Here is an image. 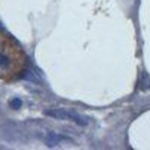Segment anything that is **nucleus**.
Wrapping results in <instances>:
<instances>
[{
	"mask_svg": "<svg viewBox=\"0 0 150 150\" xmlns=\"http://www.w3.org/2000/svg\"><path fill=\"white\" fill-rule=\"evenodd\" d=\"M21 105H23V102H21V99H18V98H14V99H11V101H9V107L12 110H20Z\"/></svg>",
	"mask_w": 150,
	"mask_h": 150,
	"instance_id": "7ed1b4c3",
	"label": "nucleus"
},
{
	"mask_svg": "<svg viewBox=\"0 0 150 150\" xmlns=\"http://www.w3.org/2000/svg\"><path fill=\"white\" fill-rule=\"evenodd\" d=\"M0 30H3V26H2V24H0Z\"/></svg>",
	"mask_w": 150,
	"mask_h": 150,
	"instance_id": "20e7f679",
	"label": "nucleus"
},
{
	"mask_svg": "<svg viewBox=\"0 0 150 150\" xmlns=\"http://www.w3.org/2000/svg\"><path fill=\"white\" fill-rule=\"evenodd\" d=\"M11 66H12L11 57H9L8 54H5V53H0V68H2L3 71H6V69H9Z\"/></svg>",
	"mask_w": 150,
	"mask_h": 150,
	"instance_id": "f03ea898",
	"label": "nucleus"
},
{
	"mask_svg": "<svg viewBox=\"0 0 150 150\" xmlns=\"http://www.w3.org/2000/svg\"><path fill=\"white\" fill-rule=\"evenodd\" d=\"M45 116H50L53 119H57V120H74L75 123L81 125H87V120L84 117H81L78 112H74V111H69V110H63V108H53V110H45L44 112Z\"/></svg>",
	"mask_w": 150,
	"mask_h": 150,
	"instance_id": "f257e3e1",
	"label": "nucleus"
}]
</instances>
